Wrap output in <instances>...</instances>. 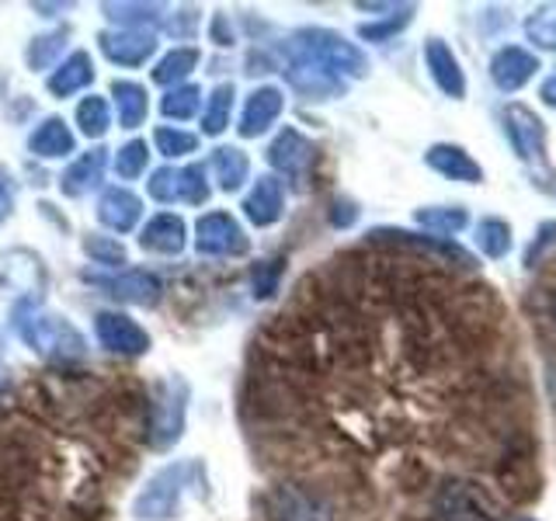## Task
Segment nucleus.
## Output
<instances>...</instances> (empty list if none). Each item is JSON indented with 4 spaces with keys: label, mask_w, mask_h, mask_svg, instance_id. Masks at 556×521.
<instances>
[{
    "label": "nucleus",
    "mask_w": 556,
    "mask_h": 521,
    "mask_svg": "<svg viewBox=\"0 0 556 521\" xmlns=\"http://www.w3.org/2000/svg\"><path fill=\"white\" fill-rule=\"evenodd\" d=\"M11 320L17 338L46 361H80L87 352L80 330L66 317H60V313L42 309V303H14Z\"/></svg>",
    "instance_id": "f257e3e1"
},
{
    "label": "nucleus",
    "mask_w": 556,
    "mask_h": 521,
    "mask_svg": "<svg viewBox=\"0 0 556 521\" xmlns=\"http://www.w3.org/2000/svg\"><path fill=\"white\" fill-rule=\"evenodd\" d=\"M289 49L295 60L320 63L327 69H334L338 77H358V80L369 77V56L334 28H300L292 35Z\"/></svg>",
    "instance_id": "f03ea898"
},
{
    "label": "nucleus",
    "mask_w": 556,
    "mask_h": 521,
    "mask_svg": "<svg viewBox=\"0 0 556 521\" xmlns=\"http://www.w3.org/2000/svg\"><path fill=\"white\" fill-rule=\"evenodd\" d=\"M188 382L181 376H164L150 396V448L167 452L181 442L188 421Z\"/></svg>",
    "instance_id": "7ed1b4c3"
},
{
    "label": "nucleus",
    "mask_w": 556,
    "mask_h": 521,
    "mask_svg": "<svg viewBox=\"0 0 556 521\" xmlns=\"http://www.w3.org/2000/svg\"><path fill=\"white\" fill-rule=\"evenodd\" d=\"M434 521H504L501 500L473 480H445L434 494Z\"/></svg>",
    "instance_id": "20e7f679"
},
{
    "label": "nucleus",
    "mask_w": 556,
    "mask_h": 521,
    "mask_svg": "<svg viewBox=\"0 0 556 521\" xmlns=\"http://www.w3.org/2000/svg\"><path fill=\"white\" fill-rule=\"evenodd\" d=\"M191 473H199L195 462H174V466H164L161 473H153L143 491H139V497L132 500V518L136 521H170L178 514V504H181V494H185Z\"/></svg>",
    "instance_id": "39448f33"
},
{
    "label": "nucleus",
    "mask_w": 556,
    "mask_h": 521,
    "mask_svg": "<svg viewBox=\"0 0 556 521\" xmlns=\"http://www.w3.org/2000/svg\"><path fill=\"white\" fill-rule=\"evenodd\" d=\"M46 285H49V271L31 247L0 251V292L14 295L17 303H42Z\"/></svg>",
    "instance_id": "423d86ee"
},
{
    "label": "nucleus",
    "mask_w": 556,
    "mask_h": 521,
    "mask_svg": "<svg viewBox=\"0 0 556 521\" xmlns=\"http://www.w3.org/2000/svg\"><path fill=\"white\" fill-rule=\"evenodd\" d=\"M501 129L508 136V147L515 150V156L521 164H546V122L539 118V112H532L529 104L521 101H508L501 109Z\"/></svg>",
    "instance_id": "0eeeda50"
},
{
    "label": "nucleus",
    "mask_w": 556,
    "mask_h": 521,
    "mask_svg": "<svg viewBox=\"0 0 556 521\" xmlns=\"http://www.w3.org/2000/svg\"><path fill=\"white\" fill-rule=\"evenodd\" d=\"M369 243H393V247H407V251H421L428 257H434L439 265H456V268H477V257L466 247H459L456 240L445 237H431V233H407L396 230V226H376L369 230Z\"/></svg>",
    "instance_id": "6e6552de"
},
{
    "label": "nucleus",
    "mask_w": 556,
    "mask_h": 521,
    "mask_svg": "<svg viewBox=\"0 0 556 521\" xmlns=\"http://www.w3.org/2000/svg\"><path fill=\"white\" fill-rule=\"evenodd\" d=\"M104 295L129 306H156L164 295V278L147 268H122L118 275H87Z\"/></svg>",
    "instance_id": "1a4fd4ad"
},
{
    "label": "nucleus",
    "mask_w": 556,
    "mask_h": 521,
    "mask_svg": "<svg viewBox=\"0 0 556 521\" xmlns=\"http://www.w3.org/2000/svg\"><path fill=\"white\" fill-rule=\"evenodd\" d=\"M195 251L202 257H240L251 251V240L230 213H205L195 223Z\"/></svg>",
    "instance_id": "9d476101"
},
{
    "label": "nucleus",
    "mask_w": 556,
    "mask_h": 521,
    "mask_svg": "<svg viewBox=\"0 0 556 521\" xmlns=\"http://www.w3.org/2000/svg\"><path fill=\"white\" fill-rule=\"evenodd\" d=\"M497 483H501V494L511 504H526L539 494V483L543 480H539L535 456L521 442H511L504 448V456L497 462Z\"/></svg>",
    "instance_id": "9b49d317"
},
{
    "label": "nucleus",
    "mask_w": 556,
    "mask_h": 521,
    "mask_svg": "<svg viewBox=\"0 0 556 521\" xmlns=\"http://www.w3.org/2000/svg\"><path fill=\"white\" fill-rule=\"evenodd\" d=\"M94 334L104 352L122 358H139L150 352V334L132 317H126V313H98Z\"/></svg>",
    "instance_id": "f8f14e48"
},
{
    "label": "nucleus",
    "mask_w": 556,
    "mask_h": 521,
    "mask_svg": "<svg viewBox=\"0 0 556 521\" xmlns=\"http://www.w3.org/2000/svg\"><path fill=\"white\" fill-rule=\"evenodd\" d=\"M268 164L278 174H286V178L300 181L309 174V167L317 164V143H313L309 136H303L300 129H282L268 147Z\"/></svg>",
    "instance_id": "ddd939ff"
},
{
    "label": "nucleus",
    "mask_w": 556,
    "mask_h": 521,
    "mask_svg": "<svg viewBox=\"0 0 556 521\" xmlns=\"http://www.w3.org/2000/svg\"><path fill=\"white\" fill-rule=\"evenodd\" d=\"M539 69H543L539 52L511 42V46H501L491 56V84L497 87L501 94H515L539 74Z\"/></svg>",
    "instance_id": "4468645a"
},
{
    "label": "nucleus",
    "mask_w": 556,
    "mask_h": 521,
    "mask_svg": "<svg viewBox=\"0 0 556 521\" xmlns=\"http://www.w3.org/2000/svg\"><path fill=\"white\" fill-rule=\"evenodd\" d=\"M265 508H268L271 521H334L330 504L324 497L303 491V486H292V483L275 486L265 500Z\"/></svg>",
    "instance_id": "2eb2a0df"
},
{
    "label": "nucleus",
    "mask_w": 556,
    "mask_h": 521,
    "mask_svg": "<svg viewBox=\"0 0 556 521\" xmlns=\"http://www.w3.org/2000/svg\"><path fill=\"white\" fill-rule=\"evenodd\" d=\"M98 46L109 63L136 69L156 52V35L150 28H112L98 35Z\"/></svg>",
    "instance_id": "dca6fc26"
},
{
    "label": "nucleus",
    "mask_w": 556,
    "mask_h": 521,
    "mask_svg": "<svg viewBox=\"0 0 556 521\" xmlns=\"http://www.w3.org/2000/svg\"><path fill=\"white\" fill-rule=\"evenodd\" d=\"M425 66H428L431 84L439 87L445 98H452V101L466 98V69L456 56V49H452L445 39H439V35H431L425 42Z\"/></svg>",
    "instance_id": "f3484780"
},
{
    "label": "nucleus",
    "mask_w": 556,
    "mask_h": 521,
    "mask_svg": "<svg viewBox=\"0 0 556 521\" xmlns=\"http://www.w3.org/2000/svg\"><path fill=\"white\" fill-rule=\"evenodd\" d=\"M286 80L295 87V94H303L306 101H334L348 91L344 77H338L334 69L309 63V60H295V56L286 63Z\"/></svg>",
    "instance_id": "a211bd4d"
},
{
    "label": "nucleus",
    "mask_w": 556,
    "mask_h": 521,
    "mask_svg": "<svg viewBox=\"0 0 556 521\" xmlns=\"http://www.w3.org/2000/svg\"><path fill=\"white\" fill-rule=\"evenodd\" d=\"M286 112V94L278 91V87L265 84V87H254V91L248 94V101H243V109H240V139H257V136H265L278 115Z\"/></svg>",
    "instance_id": "6ab92c4d"
},
{
    "label": "nucleus",
    "mask_w": 556,
    "mask_h": 521,
    "mask_svg": "<svg viewBox=\"0 0 556 521\" xmlns=\"http://www.w3.org/2000/svg\"><path fill=\"white\" fill-rule=\"evenodd\" d=\"M425 164L434 174H442L445 181H459V185H483V178H486L477 156L469 153L466 147H459V143H434V147H428Z\"/></svg>",
    "instance_id": "aec40b11"
},
{
    "label": "nucleus",
    "mask_w": 556,
    "mask_h": 521,
    "mask_svg": "<svg viewBox=\"0 0 556 521\" xmlns=\"http://www.w3.org/2000/svg\"><path fill=\"white\" fill-rule=\"evenodd\" d=\"M243 216H248L251 226L257 230H268L278 219L286 216V185L282 178H275V174H265V178H257L254 188L248 191V199H243Z\"/></svg>",
    "instance_id": "412c9836"
},
{
    "label": "nucleus",
    "mask_w": 556,
    "mask_h": 521,
    "mask_svg": "<svg viewBox=\"0 0 556 521\" xmlns=\"http://www.w3.org/2000/svg\"><path fill=\"white\" fill-rule=\"evenodd\" d=\"M104 170H109V150H104V147L87 150V153H80L77 161L60 174V191H63L66 199L91 195L94 188H101Z\"/></svg>",
    "instance_id": "4be33fe9"
},
{
    "label": "nucleus",
    "mask_w": 556,
    "mask_h": 521,
    "mask_svg": "<svg viewBox=\"0 0 556 521\" xmlns=\"http://www.w3.org/2000/svg\"><path fill=\"white\" fill-rule=\"evenodd\" d=\"M139 247L147 254L174 257L188 247V223L174 213H156L143 230H139Z\"/></svg>",
    "instance_id": "5701e85b"
},
{
    "label": "nucleus",
    "mask_w": 556,
    "mask_h": 521,
    "mask_svg": "<svg viewBox=\"0 0 556 521\" xmlns=\"http://www.w3.org/2000/svg\"><path fill=\"white\" fill-rule=\"evenodd\" d=\"M143 219V199L129 188H104L98 199V223L115 233H129Z\"/></svg>",
    "instance_id": "b1692460"
},
{
    "label": "nucleus",
    "mask_w": 556,
    "mask_h": 521,
    "mask_svg": "<svg viewBox=\"0 0 556 521\" xmlns=\"http://www.w3.org/2000/svg\"><path fill=\"white\" fill-rule=\"evenodd\" d=\"M94 84V60L87 56L84 49H74L70 56L52 69L46 87H49V94L52 98H74L80 94L84 87H91Z\"/></svg>",
    "instance_id": "393cba45"
},
{
    "label": "nucleus",
    "mask_w": 556,
    "mask_h": 521,
    "mask_svg": "<svg viewBox=\"0 0 556 521\" xmlns=\"http://www.w3.org/2000/svg\"><path fill=\"white\" fill-rule=\"evenodd\" d=\"M74 143L77 139H74V132H70L66 122L60 115H49L28 136V153L39 156V161H63V156L74 153Z\"/></svg>",
    "instance_id": "a878e982"
},
{
    "label": "nucleus",
    "mask_w": 556,
    "mask_h": 521,
    "mask_svg": "<svg viewBox=\"0 0 556 521\" xmlns=\"http://www.w3.org/2000/svg\"><path fill=\"white\" fill-rule=\"evenodd\" d=\"M414 223L431 237L452 240L469 226V213L463 205H425V208H414Z\"/></svg>",
    "instance_id": "bb28decb"
},
{
    "label": "nucleus",
    "mask_w": 556,
    "mask_h": 521,
    "mask_svg": "<svg viewBox=\"0 0 556 521\" xmlns=\"http://www.w3.org/2000/svg\"><path fill=\"white\" fill-rule=\"evenodd\" d=\"M473 243H477V251L483 257H491V260H501V257H508L511 247H515V230H511V223L508 219H501V216H483L473 223Z\"/></svg>",
    "instance_id": "cd10ccee"
},
{
    "label": "nucleus",
    "mask_w": 556,
    "mask_h": 521,
    "mask_svg": "<svg viewBox=\"0 0 556 521\" xmlns=\"http://www.w3.org/2000/svg\"><path fill=\"white\" fill-rule=\"evenodd\" d=\"M112 101H115V115L126 129H139L147 122L150 112V98L147 87L136 80H115L112 84Z\"/></svg>",
    "instance_id": "c85d7f7f"
},
{
    "label": "nucleus",
    "mask_w": 556,
    "mask_h": 521,
    "mask_svg": "<svg viewBox=\"0 0 556 521\" xmlns=\"http://www.w3.org/2000/svg\"><path fill=\"white\" fill-rule=\"evenodd\" d=\"M213 174H216V185L219 191H240L248 185V174H251V156L243 153L240 147H216L213 150Z\"/></svg>",
    "instance_id": "c756f323"
},
{
    "label": "nucleus",
    "mask_w": 556,
    "mask_h": 521,
    "mask_svg": "<svg viewBox=\"0 0 556 521\" xmlns=\"http://www.w3.org/2000/svg\"><path fill=\"white\" fill-rule=\"evenodd\" d=\"M199 60H202V52L195 46H178V49H170V52H164L161 60H156V66L150 69V77H153V84H161V87H181L185 77L199 66Z\"/></svg>",
    "instance_id": "7c9ffc66"
},
{
    "label": "nucleus",
    "mask_w": 556,
    "mask_h": 521,
    "mask_svg": "<svg viewBox=\"0 0 556 521\" xmlns=\"http://www.w3.org/2000/svg\"><path fill=\"white\" fill-rule=\"evenodd\" d=\"M233 98H237V87L233 84H219L213 87L205 104V115H202V132L205 136H219L230 126V112H233Z\"/></svg>",
    "instance_id": "2f4dec72"
},
{
    "label": "nucleus",
    "mask_w": 556,
    "mask_h": 521,
    "mask_svg": "<svg viewBox=\"0 0 556 521\" xmlns=\"http://www.w3.org/2000/svg\"><path fill=\"white\" fill-rule=\"evenodd\" d=\"M70 39V28L60 25V28H52L46 35H35V39L28 42V52H25V60H28V69H35V74H42V69L52 66V60L60 56L63 46Z\"/></svg>",
    "instance_id": "473e14b6"
},
{
    "label": "nucleus",
    "mask_w": 556,
    "mask_h": 521,
    "mask_svg": "<svg viewBox=\"0 0 556 521\" xmlns=\"http://www.w3.org/2000/svg\"><path fill=\"white\" fill-rule=\"evenodd\" d=\"M101 14L118 28H143L150 22H161L164 8L161 4H115V0H104Z\"/></svg>",
    "instance_id": "72a5a7b5"
},
{
    "label": "nucleus",
    "mask_w": 556,
    "mask_h": 521,
    "mask_svg": "<svg viewBox=\"0 0 556 521\" xmlns=\"http://www.w3.org/2000/svg\"><path fill=\"white\" fill-rule=\"evenodd\" d=\"M526 28V39L543 49V52H556V4H539L529 11V17L521 22Z\"/></svg>",
    "instance_id": "f704fd0d"
},
{
    "label": "nucleus",
    "mask_w": 556,
    "mask_h": 521,
    "mask_svg": "<svg viewBox=\"0 0 556 521\" xmlns=\"http://www.w3.org/2000/svg\"><path fill=\"white\" fill-rule=\"evenodd\" d=\"M77 126L84 136H91V139H101L104 132L112 129V104L109 98H98V94H87L80 98L77 104Z\"/></svg>",
    "instance_id": "c9c22d12"
},
{
    "label": "nucleus",
    "mask_w": 556,
    "mask_h": 521,
    "mask_svg": "<svg viewBox=\"0 0 556 521\" xmlns=\"http://www.w3.org/2000/svg\"><path fill=\"white\" fill-rule=\"evenodd\" d=\"M414 11H417L414 4H396L393 14L379 17V22L358 25V39H365V42H390L393 35H400V31H404L414 22Z\"/></svg>",
    "instance_id": "e433bc0d"
},
{
    "label": "nucleus",
    "mask_w": 556,
    "mask_h": 521,
    "mask_svg": "<svg viewBox=\"0 0 556 521\" xmlns=\"http://www.w3.org/2000/svg\"><path fill=\"white\" fill-rule=\"evenodd\" d=\"M202 109V91L195 84H181V87H170V91L161 98V112L174 122H188L195 118Z\"/></svg>",
    "instance_id": "4c0bfd02"
},
{
    "label": "nucleus",
    "mask_w": 556,
    "mask_h": 521,
    "mask_svg": "<svg viewBox=\"0 0 556 521\" xmlns=\"http://www.w3.org/2000/svg\"><path fill=\"white\" fill-rule=\"evenodd\" d=\"M153 147L167 161H178V156H188L199 150V136L188 129H174V126H156L153 129Z\"/></svg>",
    "instance_id": "58836bf2"
},
{
    "label": "nucleus",
    "mask_w": 556,
    "mask_h": 521,
    "mask_svg": "<svg viewBox=\"0 0 556 521\" xmlns=\"http://www.w3.org/2000/svg\"><path fill=\"white\" fill-rule=\"evenodd\" d=\"M147 164H150V147L143 139H129V143L118 147L115 153V174L122 181H136L139 174L147 170Z\"/></svg>",
    "instance_id": "ea45409f"
},
{
    "label": "nucleus",
    "mask_w": 556,
    "mask_h": 521,
    "mask_svg": "<svg viewBox=\"0 0 556 521\" xmlns=\"http://www.w3.org/2000/svg\"><path fill=\"white\" fill-rule=\"evenodd\" d=\"M147 195L161 205L181 202V167H156L147 181Z\"/></svg>",
    "instance_id": "a19ab883"
},
{
    "label": "nucleus",
    "mask_w": 556,
    "mask_h": 521,
    "mask_svg": "<svg viewBox=\"0 0 556 521\" xmlns=\"http://www.w3.org/2000/svg\"><path fill=\"white\" fill-rule=\"evenodd\" d=\"M84 254L91 257V260H98V265H109V268L126 265V247H122V243L112 240V237L87 233L84 237Z\"/></svg>",
    "instance_id": "79ce46f5"
},
{
    "label": "nucleus",
    "mask_w": 556,
    "mask_h": 521,
    "mask_svg": "<svg viewBox=\"0 0 556 521\" xmlns=\"http://www.w3.org/2000/svg\"><path fill=\"white\" fill-rule=\"evenodd\" d=\"M205 199H208L205 167H202V164H188V167H181V202H185V205H202Z\"/></svg>",
    "instance_id": "37998d69"
},
{
    "label": "nucleus",
    "mask_w": 556,
    "mask_h": 521,
    "mask_svg": "<svg viewBox=\"0 0 556 521\" xmlns=\"http://www.w3.org/2000/svg\"><path fill=\"white\" fill-rule=\"evenodd\" d=\"M282 271H286L282 257H275V260H261V265L254 268V295H257V300H268V295H275L278 278H282Z\"/></svg>",
    "instance_id": "c03bdc74"
},
{
    "label": "nucleus",
    "mask_w": 556,
    "mask_h": 521,
    "mask_svg": "<svg viewBox=\"0 0 556 521\" xmlns=\"http://www.w3.org/2000/svg\"><path fill=\"white\" fill-rule=\"evenodd\" d=\"M549 247H556V223H543V226H539L535 240L526 247V268H535L539 257H543Z\"/></svg>",
    "instance_id": "a18cd8bd"
},
{
    "label": "nucleus",
    "mask_w": 556,
    "mask_h": 521,
    "mask_svg": "<svg viewBox=\"0 0 556 521\" xmlns=\"http://www.w3.org/2000/svg\"><path fill=\"white\" fill-rule=\"evenodd\" d=\"M167 17V31L174 35V39H191L195 35V28H199V8H185V11H178V14H164Z\"/></svg>",
    "instance_id": "49530a36"
},
{
    "label": "nucleus",
    "mask_w": 556,
    "mask_h": 521,
    "mask_svg": "<svg viewBox=\"0 0 556 521\" xmlns=\"http://www.w3.org/2000/svg\"><path fill=\"white\" fill-rule=\"evenodd\" d=\"M14 202H17V188H14V178L11 170L0 164V226H4L14 213Z\"/></svg>",
    "instance_id": "de8ad7c7"
},
{
    "label": "nucleus",
    "mask_w": 556,
    "mask_h": 521,
    "mask_svg": "<svg viewBox=\"0 0 556 521\" xmlns=\"http://www.w3.org/2000/svg\"><path fill=\"white\" fill-rule=\"evenodd\" d=\"M358 219V205L348 202V199H338L334 205H330V223L338 226V230H344V226H352Z\"/></svg>",
    "instance_id": "09e8293b"
},
{
    "label": "nucleus",
    "mask_w": 556,
    "mask_h": 521,
    "mask_svg": "<svg viewBox=\"0 0 556 521\" xmlns=\"http://www.w3.org/2000/svg\"><path fill=\"white\" fill-rule=\"evenodd\" d=\"M539 98H543L546 109H556V69H553V74L543 84H539Z\"/></svg>",
    "instance_id": "8fccbe9b"
},
{
    "label": "nucleus",
    "mask_w": 556,
    "mask_h": 521,
    "mask_svg": "<svg viewBox=\"0 0 556 521\" xmlns=\"http://www.w3.org/2000/svg\"><path fill=\"white\" fill-rule=\"evenodd\" d=\"M546 396H549V404L556 407V361L546 365Z\"/></svg>",
    "instance_id": "3c124183"
},
{
    "label": "nucleus",
    "mask_w": 556,
    "mask_h": 521,
    "mask_svg": "<svg viewBox=\"0 0 556 521\" xmlns=\"http://www.w3.org/2000/svg\"><path fill=\"white\" fill-rule=\"evenodd\" d=\"M549 317H553V327H556V295H553V306H549Z\"/></svg>",
    "instance_id": "603ef678"
},
{
    "label": "nucleus",
    "mask_w": 556,
    "mask_h": 521,
    "mask_svg": "<svg viewBox=\"0 0 556 521\" xmlns=\"http://www.w3.org/2000/svg\"><path fill=\"white\" fill-rule=\"evenodd\" d=\"M511 521H539V518H532V514H518V518H511Z\"/></svg>",
    "instance_id": "864d4df0"
}]
</instances>
